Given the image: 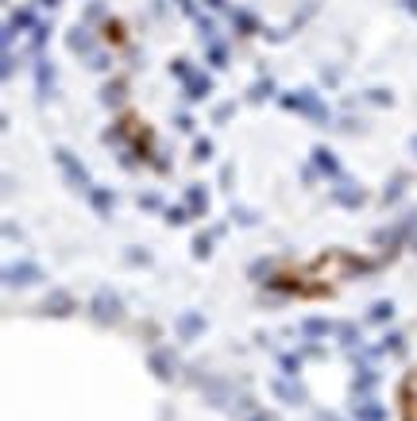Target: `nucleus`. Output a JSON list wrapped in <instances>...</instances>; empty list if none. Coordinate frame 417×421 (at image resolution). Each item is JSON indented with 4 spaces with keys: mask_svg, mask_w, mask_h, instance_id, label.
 <instances>
[{
    "mask_svg": "<svg viewBox=\"0 0 417 421\" xmlns=\"http://www.w3.org/2000/svg\"><path fill=\"white\" fill-rule=\"evenodd\" d=\"M205 325H209V321H205L201 314H182L174 321V336H178V340H197V336L205 333Z\"/></svg>",
    "mask_w": 417,
    "mask_h": 421,
    "instance_id": "obj_9",
    "label": "nucleus"
},
{
    "mask_svg": "<svg viewBox=\"0 0 417 421\" xmlns=\"http://www.w3.org/2000/svg\"><path fill=\"white\" fill-rule=\"evenodd\" d=\"M352 418H356V421H387V410H383L378 402L356 398V406H352Z\"/></svg>",
    "mask_w": 417,
    "mask_h": 421,
    "instance_id": "obj_15",
    "label": "nucleus"
},
{
    "mask_svg": "<svg viewBox=\"0 0 417 421\" xmlns=\"http://www.w3.org/2000/svg\"><path fill=\"white\" fill-rule=\"evenodd\" d=\"M232 112H236V105H232V101H228V105H221V108H216V112H213V120H216V124H224V120L232 116Z\"/></svg>",
    "mask_w": 417,
    "mask_h": 421,
    "instance_id": "obj_43",
    "label": "nucleus"
},
{
    "mask_svg": "<svg viewBox=\"0 0 417 421\" xmlns=\"http://www.w3.org/2000/svg\"><path fill=\"white\" fill-rule=\"evenodd\" d=\"M178 8H182L185 16H197V8H194V0H178Z\"/></svg>",
    "mask_w": 417,
    "mask_h": 421,
    "instance_id": "obj_44",
    "label": "nucleus"
},
{
    "mask_svg": "<svg viewBox=\"0 0 417 421\" xmlns=\"http://www.w3.org/2000/svg\"><path fill=\"white\" fill-rule=\"evenodd\" d=\"M278 367L286 375H298L301 371V356L298 352H278Z\"/></svg>",
    "mask_w": 417,
    "mask_h": 421,
    "instance_id": "obj_26",
    "label": "nucleus"
},
{
    "mask_svg": "<svg viewBox=\"0 0 417 421\" xmlns=\"http://www.w3.org/2000/svg\"><path fill=\"white\" fill-rule=\"evenodd\" d=\"M271 394H274L278 402H286V406H305V402H309V394H305V387L298 382V375L274 379V382H271Z\"/></svg>",
    "mask_w": 417,
    "mask_h": 421,
    "instance_id": "obj_5",
    "label": "nucleus"
},
{
    "mask_svg": "<svg viewBox=\"0 0 417 421\" xmlns=\"http://www.w3.org/2000/svg\"><path fill=\"white\" fill-rule=\"evenodd\" d=\"M194 20H197V31H201V39L213 43V39H216V23L209 20V16H194Z\"/></svg>",
    "mask_w": 417,
    "mask_h": 421,
    "instance_id": "obj_33",
    "label": "nucleus"
},
{
    "mask_svg": "<svg viewBox=\"0 0 417 421\" xmlns=\"http://www.w3.org/2000/svg\"><path fill=\"white\" fill-rule=\"evenodd\" d=\"M336 336H340V344H344V348H352V344H359V329L356 325H336Z\"/></svg>",
    "mask_w": 417,
    "mask_h": 421,
    "instance_id": "obj_27",
    "label": "nucleus"
},
{
    "mask_svg": "<svg viewBox=\"0 0 417 421\" xmlns=\"http://www.w3.org/2000/svg\"><path fill=\"white\" fill-rule=\"evenodd\" d=\"M147 367H151V375H155L159 382H174V375H178V360H174V352H166V348H155V352L147 356Z\"/></svg>",
    "mask_w": 417,
    "mask_h": 421,
    "instance_id": "obj_6",
    "label": "nucleus"
},
{
    "mask_svg": "<svg viewBox=\"0 0 417 421\" xmlns=\"http://www.w3.org/2000/svg\"><path fill=\"white\" fill-rule=\"evenodd\" d=\"M363 97L371 101V105H394V93H390V89H367V93H363Z\"/></svg>",
    "mask_w": 417,
    "mask_h": 421,
    "instance_id": "obj_29",
    "label": "nucleus"
},
{
    "mask_svg": "<svg viewBox=\"0 0 417 421\" xmlns=\"http://www.w3.org/2000/svg\"><path fill=\"white\" fill-rule=\"evenodd\" d=\"M47 39H50V23H39V28L31 31V54H43Z\"/></svg>",
    "mask_w": 417,
    "mask_h": 421,
    "instance_id": "obj_24",
    "label": "nucleus"
},
{
    "mask_svg": "<svg viewBox=\"0 0 417 421\" xmlns=\"http://www.w3.org/2000/svg\"><path fill=\"white\" fill-rule=\"evenodd\" d=\"M213 255V240L209 236H194V259H209Z\"/></svg>",
    "mask_w": 417,
    "mask_h": 421,
    "instance_id": "obj_31",
    "label": "nucleus"
},
{
    "mask_svg": "<svg viewBox=\"0 0 417 421\" xmlns=\"http://www.w3.org/2000/svg\"><path fill=\"white\" fill-rule=\"evenodd\" d=\"M375 382H378V375L371 371V367H356V382H352V394H371L375 391Z\"/></svg>",
    "mask_w": 417,
    "mask_h": 421,
    "instance_id": "obj_19",
    "label": "nucleus"
},
{
    "mask_svg": "<svg viewBox=\"0 0 417 421\" xmlns=\"http://www.w3.org/2000/svg\"><path fill=\"white\" fill-rule=\"evenodd\" d=\"M301 333L309 336V340H321V336L336 333V325H332V321H325V317H309V321H301Z\"/></svg>",
    "mask_w": 417,
    "mask_h": 421,
    "instance_id": "obj_17",
    "label": "nucleus"
},
{
    "mask_svg": "<svg viewBox=\"0 0 417 421\" xmlns=\"http://www.w3.org/2000/svg\"><path fill=\"white\" fill-rule=\"evenodd\" d=\"M406 8H409V12H414V16H417V0H406Z\"/></svg>",
    "mask_w": 417,
    "mask_h": 421,
    "instance_id": "obj_50",
    "label": "nucleus"
},
{
    "mask_svg": "<svg viewBox=\"0 0 417 421\" xmlns=\"http://www.w3.org/2000/svg\"><path fill=\"white\" fill-rule=\"evenodd\" d=\"M35 283H43V267L31 263V259H20V263H12L4 271V286L8 290H23V286H35Z\"/></svg>",
    "mask_w": 417,
    "mask_h": 421,
    "instance_id": "obj_4",
    "label": "nucleus"
},
{
    "mask_svg": "<svg viewBox=\"0 0 417 421\" xmlns=\"http://www.w3.org/2000/svg\"><path fill=\"white\" fill-rule=\"evenodd\" d=\"M66 47L74 50V54H81V59H89V54L97 50V39H93L89 23H74V28L66 31Z\"/></svg>",
    "mask_w": 417,
    "mask_h": 421,
    "instance_id": "obj_7",
    "label": "nucleus"
},
{
    "mask_svg": "<svg viewBox=\"0 0 417 421\" xmlns=\"http://www.w3.org/2000/svg\"><path fill=\"white\" fill-rule=\"evenodd\" d=\"M313 167L325 178H332V182H344V167H340V158L329 147H313Z\"/></svg>",
    "mask_w": 417,
    "mask_h": 421,
    "instance_id": "obj_8",
    "label": "nucleus"
},
{
    "mask_svg": "<svg viewBox=\"0 0 417 421\" xmlns=\"http://www.w3.org/2000/svg\"><path fill=\"white\" fill-rule=\"evenodd\" d=\"M205 54H209V66H213V70H224V66H228V50H224L221 39L209 43V47H205Z\"/></svg>",
    "mask_w": 417,
    "mask_h": 421,
    "instance_id": "obj_22",
    "label": "nucleus"
},
{
    "mask_svg": "<svg viewBox=\"0 0 417 421\" xmlns=\"http://www.w3.org/2000/svg\"><path fill=\"white\" fill-rule=\"evenodd\" d=\"M85 62H89V70H108V66H112V59H108L105 50H93Z\"/></svg>",
    "mask_w": 417,
    "mask_h": 421,
    "instance_id": "obj_37",
    "label": "nucleus"
},
{
    "mask_svg": "<svg viewBox=\"0 0 417 421\" xmlns=\"http://www.w3.org/2000/svg\"><path fill=\"white\" fill-rule=\"evenodd\" d=\"M267 97H274V81L271 78L255 81V85L247 89V101H255V105H259V101H267Z\"/></svg>",
    "mask_w": 417,
    "mask_h": 421,
    "instance_id": "obj_23",
    "label": "nucleus"
},
{
    "mask_svg": "<svg viewBox=\"0 0 417 421\" xmlns=\"http://www.w3.org/2000/svg\"><path fill=\"white\" fill-rule=\"evenodd\" d=\"M209 93H213V78L209 74H194L185 81V101H205Z\"/></svg>",
    "mask_w": 417,
    "mask_h": 421,
    "instance_id": "obj_14",
    "label": "nucleus"
},
{
    "mask_svg": "<svg viewBox=\"0 0 417 421\" xmlns=\"http://www.w3.org/2000/svg\"><path fill=\"white\" fill-rule=\"evenodd\" d=\"M383 348H387V352H394V356H402V352H406V340H402L398 333H387V336H383Z\"/></svg>",
    "mask_w": 417,
    "mask_h": 421,
    "instance_id": "obj_34",
    "label": "nucleus"
},
{
    "mask_svg": "<svg viewBox=\"0 0 417 421\" xmlns=\"http://www.w3.org/2000/svg\"><path fill=\"white\" fill-rule=\"evenodd\" d=\"M163 216H166V225H185L190 220V205H170V209H163Z\"/></svg>",
    "mask_w": 417,
    "mask_h": 421,
    "instance_id": "obj_25",
    "label": "nucleus"
},
{
    "mask_svg": "<svg viewBox=\"0 0 417 421\" xmlns=\"http://www.w3.org/2000/svg\"><path fill=\"white\" fill-rule=\"evenodd\" d=\"M194 158H197V163L213 158V143H209V139H197V143H194Z\"/></svg>",
    "mask_w": 417,
    "mask_h": 421,
    "instance_id": "obj_39",
    "label": "nucleus"
},
{
    "mask_svg": "<svg viewBox=\"0 0 417 421\" xmlns=\"http://www.w3.org/2000/svg\"><path fill=\"white\" fill-rule=\"evenodd\" d=\"M278 105L286 112H301V116H309L313 124H329V108L321 105V97L313 89H298V93H282Z\"/></svg>",
    "mask_w": 417,
    "mask_h": 421,
    "instance_id": "obj_1",
    "label": "nucleus"
},
{
    "mask_svg": "<svg viewBox=\"0 0 417 421\" xmlns=\"http://www.w3.org/2000/svg\"><path fill=\"white\" fill-rule=\"evenodd\" d=\"M367 317L371 321H390V317H394V302H375Z\"/></svg>",
    "mask_w": 417,
    "mask_h": 421,
    "instance_id": "obj_28",
    "label": "nucleus"
},
{
    "mask_svg": "<svg viewBox=\"0 0 417 421\" xmlns=\"http://www.w3.org/2000/svg\"><path fill=\"white\" fill-rule=\"evenodd\" d=\"M409 228H414V232H409V244L417 247V216H409Z\"/></svg>",
    "mask_w": 417,
    "mask_h": 421,
    "instance_id": "obj_46",
    "label": "nucleus"
},
{
    "mask_svg": "<svg viewBox=\"0 0 417 421\" xmlns=\"http://www.w3.org/2000/svg\"><path fill=\"white\" fill-rule=\"evenodd\" d=\"M170 74H174V78L185 85V81L194 78V66H190V62H185V59H178V62H170Z\"/></svg>",
    "mask_w": 417,
    "mask_h": 421,
    "instance_id": "obj_30",
    "label": "nucleus"
},
{
    "mask_svg": "<svg viewBox=\"0 0 417 421\" xmlns=\"http://www.w3.org/2000/svg\"><path fill=\"white\" fill-rule=\"evenodd\" d=\"M54 163H59V170L66 174V182L74 189H81V194H89L93 189V182H89V170L81 167V158H74L66 147H54Z\"/></svg>",
    "mask_w": 417,
    "mask_h": 421,
    "instance_id": "obj_3",
    "label": "nucleus"
},
{
    "mask_svg": "<svg viewBox=\"0 0 417 421\" xmlns=\"http://www.w3.org/2000/svg\"><path fill=\"white\" fill-rule=\"evenodd\" d=\"M201 391H205V398L213 402V406H236L232 387H228L224 379H205V382H201Z\"/></svg>",
    "mask_w": 417,
    "mask_h": 421,
    "instance_id": "obj_10",
    "label": "nucleus"
},
{
    "mask_svg": "<svg viewBox=\"0 0 417 421\" xmlns=\"http://www.w3.org/2000/svg\"><path fill=\"white\" fill-rule=\"evenodd\" d=\"M185 205H190V213H205L209 209V194H205V186H190L185 189Z\"/></svg>",
    "mask_w": 417,
    "mask_h": 421,
    "instance_id": "obj_20",
    "label": "nucleus"
},
{
    "mask_svg": "<svg viewBox=\"0 0 417 421\" xmlns=\"http://www.w3.org/2000/svg\"><path fill=\"white\" fill-rule=\"evenodd\" d=\"M101 101H105L108 108H120L124 105V81H108V85L101 89Z\"/></svg>",
    "mask_w": 417,
    "mask_h": 421,
    "instance_id": "obj_21",
    "label": "nucleus"
},
{
    "mask_svg": "<svg viewBox=\"0 0 417 421\" xmlns=\"http://www.w3.org/2000/svg\"><path fill=\"white\" fill-rule=\"evenodd\" d=\"M321 421H340L336 413H321Z\"/></svg>",
    "mask_w": 417,
    "mask_h": 421,
    "instance_id": "obj_49",
    "label": "nucleus"
},
{
    "mask_svg": "<svg viewBox=\"0 0 417 421\" xmlns=\"http://www.w3.org/2000/svg\"><path fill=\"white\" fill-rule=\"evenodd\" d=\"M263 274H271V259H255L252 263V278H263Z\"/></svg>",
    "mask_w": 417,
    "mask_h": 421,
    "instance_id": "obj_42",
    "label": "nucleus"
},
{
    "mask_svg": "<svg viewBox=\"0 0 417 421\" xmlns=\"http://www.w3.org/2000/svg\"><path fill=\"white\" fill-rule=\"evenodd\" d=\"M232 220H240V225H259V216H255L252 209H243V205H232Z\"/></svg>",
    "mask_w": 417,
    "mask_h": 421,
    "instance_id": "obj_36",
    "label": "nucleus"
},
{
    "mask_svg": "<svg viewBox=\"0 0 417 421\" xmlns=\"http://www.w3.org/2000/svg\"><path fill=\"white\" fill-rule=\"evenodd\" d=\"M409 147H414V155H417V136H414V139H409Z\"/></svg>",
    "mask_w": 417,
    "mask_h": 421,
    "instance_id": "obj_51",
    "label": "nucleus"
},
{
    "mask_svg": "<svg viewBox=\"0 0 417 421\" xmlns=\"http://www.w3.org/2000/svg\"><path fill=\"white\" fill-rule=\"evenodd\" d=\"M232 28H236V35H255V31H259V20H255L247 8H236L232 12Z\"/></svg>",
    "mask_w": 417,
    "mask_h": 421,
    "instance_id": "obj_18",
    "label": "nucleus"
},
{
    "mask_svg": "<svg viewBox=\"0 0 417 421\" xmlns=\"http://www.w3.org/2000/svg\"><path fill=\"white\" fill-rule=\"evenodd\" d=\"M139 209H147V213H163V197L159 194H139Z\"/></svg>",
    "mask_w": 417,
    "mask_h": 421,
    "instance_id": "obj_32",
    "label": "nucleus"
},
{
    "mask_svg": "<svg viewBox=\"0 0 417 421\" xmlns=\"http://www.w3.org/2000/svg\"><path fill=\"white\" fill-rule=\"evenodd\" d=\"M243 421H282V418H278V413H271V410H252Z\"/></svg>",
    "mask_w": 417,
    "mask_h": 421,
    "instance_id": "obj_41",
    "label": "nucleus"
},
{
    "mask_svg": "<svg viewBox=\"0 0 417 421\" xmlns=\"http://www.w3.org/2000/svg\"><path fill=\"white\" fill-rule=\"evenodd\" d=\"M43 314H50V317H70V314H74V298H70L66 290H50V298L43 302Z\"/></svg>",
    "mask_w": 417,
    "mask_h": 421,
    "instance_id": "obj_11",
    "label": "nucleus"
},
{
    "mask_svg": "<svg viewBox=\"0 0 417 421\" xmlns=\"http://www.w3.org/2000/svg\"><path fill=\"white\" fill-rule=\"evenodd\" d=\"M101 20H105V4H101V0H93V4L85 8V23H101Z\"/></svg>",
    "mask_w": 417,
    "mask_h": 421,
    "instance_id": "obj_38",
    "label": "nucleus"
},
{
    "mask_svg": "<svg viewBox=\"0 0 417 421\" xmlns=\"http://www.w3.org/2000/svg\"><path fill=\"white\" fill-rule=\"evenodd\" d=\"M35 89H39V101L50 97V89H54V62H47V59L35 62Z\"/></svg>",
    "mask_w": 417,
    "mask_h": 421,
    "instance_id": "obj_13",
    "label": "nucleus"
},
{
    "mask_svg": "<svg viewBox=\"0 0 417 421\" xmlns=\"http://www.w3.org/2000/svg\"><path fill=\"white\" fill-rule=\"evenodd\" d=\"M4 236H8V240H16V236H23V232H20V228H16V225L8 220V225H4Z\"/></svg>",
    "mask_w": 417,
    "mask_h": 421,
    "instance_id": "obj_45",
    "label": "nucleus"
},
{
    "mask_svg": "<svg viewBox=\"0 0 417 421\" xmlns=\"http://www.w3.org/2000/svg\"><path fill=\"white\" fill-rule=\"evenodd\" d=\"M93 321L97 325H120L124 321V302H120L116 290H108V286H101L97 294H93Z\"/></svg>",
    "mask_w": 417,
    "mask_h": 421,
    "instance_id": "obj_2",
    "label": "nucleus"
},
{
    "mask_svg": "<svg viewBox=\"0 0 417 421\" xmlns=\"http://www.w3.org/2000/svg\"><path fill=\"white\" fill-rule=\"evenodd\" d=\"M332 201H336V205H344V209H359L363 201H367V194H363L359 186H348V182H340V186L332 189Z\"/></svg>",
    "mask_w": 417,
    "mask_h": 421,
    "instance_id": "obj_12",
    "label": "nucleus"
},
{
    "mask_svg": "<svg viewBox=\"0 0 417 421\" xmlns=\"http://www.w3.org/2000/svg\"><path fill=\"white\" fill-rule=\"evenodd\" d=\"M39 4H43V8H59L62 0H39Z\"/></svg>",
    "mask_w": 417,
    "mask_h": 421,
    "instance_id": "obj_48",
    "label": "nucleus"
},
{
    "mask_svg": "<svg viewBox=\"0 0 417 421\" xmlns=\"http://www.w3.org/2000/svg\"><path fill=\"white\" fill-rule=\"evenodd\" d=\"M85 197H89V205L97 209L101 216H108V213H112V205H116V194H112V189H101V186H93Z\"/></svg>",
    "mask_w": 417,
    "mask_h": 421,
    "instance_id": "obj_16",
    "label": "nucleus"
},
{
    "mask_svg": "<svg viewBox=\"0 0 417 421\" xmlns=\"http://www.w3.org/2000/svg\"><path fill=\"white\" fill-rule=\"evenodd\" d=\"M128 263H132V267H147V263H151V251H143V247H128Z\"/></svg>",
    "mask_w": 417,
    "mask_h": 421,
    "instance_id": "obj_35",
    "label": "nucleus"
},
{
    "mask_svg": "<svg viewBox=\"0 0 417 421\" xmlns=\"http://www.w3.org/2000/svg\"><path fill=\"white\" fill-rule=\"evenodd\" d=\"M205 8H213V12H224V0H205Z\"/></svg>",
    "mask_w": 417,
    "mask_h": 421,
    "instance_id": "obj_47",
    "label": "nucleus"
},
{
    "mask_svg": "<svg viewBox=\"0 0 417 421\" xmlns=\"http://www.w3.org/2000/svg\"><path fill=\"white\" fill-rule=\"evenodd\" d=\"M402 186H406V178H394V182L387 186V194H383V197H387V201H398V197H402Z\"/></svg>",
    "mask_w": 417,
    "mask_h": 421,
    "instance_id": "obj_40",
    "label": "nucleus"
}]
</instances>
